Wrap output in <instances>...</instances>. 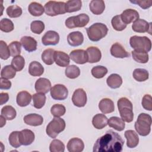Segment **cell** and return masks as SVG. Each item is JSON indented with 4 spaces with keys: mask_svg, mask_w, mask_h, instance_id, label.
I'll list each match as a JSON object with an SVG mask.
<instances>
[{
    "mask_svg": "<svg viewBox=\"0 0 152 152\" xmlns=\"http://www.w3.org/2000/svg\"><path fill=\"white\" fill-rule=\"evenodd\" d=\"M107 125L118 131H123L125 127L124 121L121 118L117 116L110 117L109 119H108Z\"/></svg>",
    "mask_w": 152,
    "mask_h": 152,
    "instance_id": "30",
    "label": "cell"
},
{
    "mask_svg": "<svg viewBox=\"0 0 152 152\" xmlns=\"http://www.w3.org/2000/svg\"><path fill=\"white\" fill-rule=\"evenodd\" d=\"M14 28V26L12 21L7 18H4L0 21V29L1 31L9 33L12 31Z\"/></svg>",
    "mask_w": 152,
    "mask_h": 152,
    "instance_id": "44",
    "label": "cell"
},
{
    "mask_svg": "<svg viewBox=\"0 0 152 152\" xmlns=\"http://www.w3.org/2000/svg\"><path fill=\"white\" fill-rule=\"evenodd\" d=\"M130 46L135 50L149 52L151 49V41L146 36H133L129 39Z\"/></svg>",
    "mask_w": 152,
    "mask_h": 152,
    "instance_id": "7",
    "label": "cell"
},
{
    "mask_svg": "<svg viewBox=\"0 0 152 152\" xmlns=\"http://www.w3.org/2000/svg\"><path fill=\"white\" fill-rule=\"evenodd\" d=\"M33 101V106L36 109H41L45 105L46 102V96L43 93H37L32 96Z\"/></svg>",
    "mask_w": 152,
    "mask_h": 152,
    "instance_id": "37",
    "label": "cell"
},
{
    "mask_svg": "<svg viewBox=\"0 0 152 152\" xmlns=\"http://www.w3.org/2000/svg\"><path fill=\"white\" fill-rule=\"evenodd\" d=\"M9 99V95L7 93H1L0 94V104L2 105L6 103Z\"/></svg>",
    "mask_w": 152,
    "mask_h": 152,
    "instance_id": "55",
    "label": "cell"
},
{
    "mask_svg": "<svg viewBox=\"0 0 152 152\" xmlns=\"http://www.w3.org/2000/svg\"><path fill=\"white\" fill-rule=\"evenodd\" d=\"M89 8L93 14L100 15L105 9V4L102 0H92L90 3Z\"/></svg>",
    "mask_w": 152,
    "mask_h": 152,
    "instance_id": "28",
    "label": "cell"
},
{
    "mask_svg": "<svg viewBox=\"0 0 152 152\" xmlns=\"http://www.w3.org/2000/svg\"><path fill=\"white\" fill-rule=\"evenodd\" d=\"M11 56L15 57L20 55L21 50V43L18 41H13L8 45Z\"/></svg>",
    "mask_w": 152,
    "mask_h": 152,
    "instance_id": "47",
    "label": "cell"
},
{
    "mask_svg": "<svg viewBox=\"0 0 152 152\" xmlns=\"http://www.w3.org/2000/svg\"><path fill=\"white\" fill-rule=\"evenodd\" d=\"M111 24L113 28L116 31H122L126 27V24L124 23L121 20V15L114 16L111 20Z\"/></svg>",
    "mask_w": 152,
    "mask_h": 152,
    "instance_id": "42",
    "label": "cell"
},
{
    "mask_svg": "<svg viewBox=\"0 0 152 152\" xmlns=\"http://www.w3.org/2000/svg\"><path fill=\"white\" fill-rule=\"evenodd\" d=\"M20 43L26 50L28 52H33L37 49V41L31 36H23L21 38Z\"/></svg>",
    "mask_w": 152,
    "mask_h": 152,
    "instance_id": "22",
    "label": "cell"
},
{
    "mask_svg": "<svg viewBox=\"0 0 152 152\" xmlns=\"http://www.w3.org/2000/svg\"><path fill=\"white\" fill-rule=\"evenodd\" d=\"M11 65L16 71H21L24 67L25 59L21 55L16 56L12 58L11 61Z\"/></svg>",
    "mask_w": 152,
    "mask_h": 152,
    "instance_id": "41",
    "label": "cell"
},
{
    "mask_svg": "<svg viewBox=\"0 0 152 152\" xmlns=\"http://www.w3.org/2000/svg\"><path fill=\"white\" fill-rule=\"evenodd\" d=\"M86 52L88 56V61L89 63H96L100 61L102 58V53L99 48L94 46L88 47Z\"/></svg>",
    "mask_w": 152,
    "mask_h": 152,
    "instance_id": "21",
    "label": "cell"
},
{
    "mask_svg": "<svg viewBox=\"0 0 152 152\" xmlns=\"http://www.w3.org/2000/svg\"><path fill=\"white\" fill-rule=\"evenodd\" d=\"M24 122L27 125L37 126L41 125L43 122V117L36 113H30L24 117Z\"/></svg>",
    "mask_w": 152,
    "mask_h": 152,
    "instance_id": "24",
    "label": "cell"
},
{
    "mask_svg": "<svg viewBox=\"0 0 152 152\" xmlns=\"http://www.w3.org/2000/svg\"><path fill=\"white\" fill-rule=\"evenodd\" d=\"M69 58L78 64H84L88 61L87 52L83 49L73 50L69 53Z\"/></svg>",
    "mask_w": 152,
    "mask_h": 152,
    "instance_id": "12",
    "label": "cell"
},
{
    "mask_svg": "<svg viewBox=\"0 0 152 152\" xmlns=\"http://www.w3.org/2000/svg\"><path fill=\"white\" fill-rule=\"evenodd\" d=\"M28 10L31 15L35 17L42 15L45 11L44 7L42 5L37 2H31L28 5Z\"/></svg>",
    "mask_w": 152,
    "mask_h": 152,
    "instance_id": "33",
    "label": "cell"
},
{
    "mask_svg": "<svg viewBox=\"0 0 152 152\" xmlns=\"http://www.w3.org/2000/svg\"><path fill=\"white\" fill-rule=\"evenodd\" d=\"M50 96L54 100H64L68 95L67 88L63 84H58L53 86L50 89Z\"/></svg>",
    "mask_w": 152,
    "mask_h": 152,
    "instance_id": "9",
    "label": "cell"
},
{
    "mask_svg": "<svg viewBox=\"0 0 152 152\" xmlns=\"http://www.w3.org/2000/svg\"><path fill=\"white\" fill-rule=\"evenodd\" d=\"M11 87V82L6 78L1 77L0 88L1 90H9Z\"/></svg>",
    "mask_w": 152,
    "mask_h": 152,
    "instance_id": "54",
    "label": "cell"
},
{
    "mask_svg": "<svg viewBox=\"0 0 152 152\" xmlns=\"http://www.w3.org/2000/svg\"><path fill=\"white\" fill-rule=\"evenodd\" d=\"M31 31L35 34H40L45 29V24L40 20H34L30 24Z\"/></svg>",
    "mask_w": 152,
    "mask_h": 152,
    "instance_id": "49",
    "label": "cell"
},
{
    "mask_svg": "<svg viewBox=\"0 0 152 152\" xmlns=\"http://www.w3.org/2000/svg\"><path fill=\"white\" fill-rule=\"evenodd\" d=\"M99 108L103 113L106 114L112 113L115 110L114 103L109 98H104L100 101Z\"/></svg>",
    "mask_w": 152,
    "mask_h": 152,
    "instance_id": "25",
    "label": "cell"
},
{
    "mask_svg": "<svg viewBox=\"0 0 152 152\" xmlns=\"http://www.w3.org/2000/svg\"><path fill=\"white\" fill-rule=\"evenodd\" d=\"M65 75L71 79H75L77 78L80 74V68L75 65H71L66 66L65 71Z\"/></svg>",
    "mask_w": 152,
    "mask_h": 152,
    "instance_id": "39",
    "label": "cell"
},
{
    "mask_svg": "<svg viewBox=\"0 0 152 152\" xmlns=\"http://www.w3.org/2000/svg\"><path fill=\"white\" fill-rule=\"evenodd\" d=\"M65 121L59 117H54L46 126V132L50 138H55L65 128Z\"/></svg>",
    "mask_w": 152,
    "mask_h": 152,
    "instance_id": "5",
    "label": "cell"
},
{
    "mask_svg": "<svg viewBox=\"0 0 152 152\" xmlns=\"http://www.w3.org/2000/svg\"><path fill=\"white\" fill-rule=\"evenodd\" d=\"M66 147L69 152H81L84 150V144L80 138H72L68 142Z\"/></svg>",
    "mask_w": 152,
    "mask_h": 152,
    "instance_id": "18",
    "label": "cell"
},
{
    "mask_svg": "<svg viewBox=\"0 0 152 152\" xmlns=\"http://www.w3.org/2000/svg\"><path fill=\"white\" fill-rule=\"evenodd\" d=\"M65 107L61 104H53L50 109V112L54 117H61L65 113Z\"/></svg>",
    "mask_w": 152,
    "mask_h": 152,
    "instance_id": "50",
    "label": "cell"
},
{
    "mask_svg": "<svg viewBox=\"0 0 152 152\" xmlns=\"http://www.w3.org/2000/svg\"><path fill=\"white\" fill-rule=\"evenodd\" d=\"M143 108L147 110H152V98L151 95L145 94L142 97L141 102Z\"/></svg>",
    "mask_w": 152,
    "mask_h": 152,
    "instance_id": "52",
    "label": "cell"
},
{
    "mask_svg": "<svg viewBox=\"0 0 152 152\" xmlns=\"http://www.w3.org/2000/svg\"><path fill=\"white\" fill-rule=\"evenodd\" d=\"M151 116L147 113H140L135 122L134 127L138 134L141 136L148 135L151 131Z\"/></svg>",
    "mask_w": 152,
    "mask_h": 152,
    "instance_id": "3",
    "label": "cell"
},
{
    "mask_svg": "<svg viewBox=\"0 0 152 152\" xmlns=\"http://www.w3.org/2000/svg\"><path fill=\"white\" fill-rule=\"evenodd\" d=\"M31 100V94L27 91H20L16 98L17 103L21 107H25L28 105Z\"/></svg>",
    "mask_w": 152,
    "mask_h": 152,
    "instance_id": "27",
    "label": "cell"
},
{
    "mask_svg": "<svg viewBox=\"0 0 152 152\" xmlns=\"http://www.w3.org/2000/svg\"><path fill=\"white\" fill-rule=\"evenodd\" d=\"M67 42L71 46H80L84 42L83 34L79 31L71 32L67 36Z\"/></svg>",
    "mask_w": 152,
    "mask_h": 152,
    "instance_id": "20",
    "label": "cell"
},
{
    "mask_svg": "<svg viewBox=\"0 0 152 152\" xmlns=\"http://www.w3.org/2000/svg\"><path fill=\"white\" fill-rule=\"evenodd\" d=\"M20 141L21 145H29L34 140L35 135L34 132L27 129H24L20 131Z\"/></svg>",
    "mask_w": 152,
    "mask_h": 152,
    "instance_id": "19",
    "label": "cell"
},
{
    "mask_svg": "<svg viewBox=\"0 0 152 152\" xmlns=\"http://www.w3.org/2000/svg\"><path fill=\"white\" fill-rule=\"evenodd\" d=\"M28 72L33 77L40 76L44 72V68L40 62L32 61L28 66Z\"/></svg>",
    "mask_w": 152,
    "mask_h": 152,
    "instance_id": "29",
    "label": "cell"
},
{
    "mask_svg": "<svg viewBox=\"0 0 152 152\" xmlns=\"http://www.w3.org/2000/svg\"><path fill=\"white\" fill-rule=\"evenodd\" d=\"M124 140L119 134L109 129L99 138L93 146V152H120L122 150Z\"/></svg>",
    "mask_w": 152,
    "mask_h": 152,
    "instance_id": "1",
    "label": "cell"
},
{
    "mask_svg": "<svg viewBox=\"0 0 152 152\" xmlns=\"http://www.w3.org/2000/svg\"><path fill=\"white\" fill-rule=\"evenodd\" d=\"M7 14L10 18H17L22 14V9L18 5H10L6 10Z\"/></svg>",
    "mask_w": 152,
    "mask_h": 152,
    "instance_id": "43",
    "label": "cell"
},
{
    "mask_svg": "<svg viewBox=\"0 0 152 152\" xmlns=\"http://www.w3.org/2000/svg\"><path fill=\"white\" fill-rule=\"evenodd\" d=\"M54 62L59 66H68L70 62L69 56L64 52L56 50L54 53Z\"/></svg>",
    "mask_w": 152,
    "mask_h": 152,
    "instance_id": "16",
    "label": "cell"
},
{
    "mask_svg": "<svg viewBox=\"0 0 152 152\" xmlns=\"http://www.w3.org/2000/svg\"><path fill=\"white\" fill-rule=\"evenodd\" d=\"M106 83L111 88H118L122 85V79L119 74H112L107 77Z\"/></svg>",
    "mask_w": 152,
    "mask_h": 152,
    "instance_id": "32",
    "label": "cell"
},
{
    "mask_svg": "<svg viewBox=\"0 0 152 152\" xmlns=\"http://www.w3.org/2000/svg\"><path fill=\"white\" fill-rule=\"evenodd\" d=\"M55 51L53 49H45L42 53L41 58L43 62L48 65H52L54 62V53Z\"/></svg>",
    "mask_w": 152,
    "mask_h": 152,
    "instance_id": "35",
    "label": "cell"
},
{
    "mask_svg": "<svg viewBox=\"0 0 152 152\" xmlns=\"http://www.w3.org/2000/svg\"><path fill=\"white\" fill-rule=\"evenodd\" d=\"M92 75L96 78H102L107 73V69L101 65L94 66L91 71Z\"/></svg>",
    "mask_w": 152,
    "mask_h": 152,
    "instance_id": "46",
    "label": "cell"
},
{
    "mask_svg": "<svg viewBox=\"0 0 152 152\" xmlns=\"http://www.w3.org/2000/svg\"><path fill=\"white\" fill-rule=\"evenodd\" d=\"M107 121L108 119L104 114L97 113L93 116L92 124L95 128L101 129L107 125Z\"/></svg>",
    "mask_w": 152,
    "mask_h": 152,
    "instance_id": "26",
    "label": "cell"
},
{
    "mask_svg": "<svg viewBox=\"0 0 152 152\" xmlns=\"http://www.w3.org/2000/svg\"><path fill=\"white\" fill-rule=\"evenodd\" d=\"M1 115H2L4 118H6L7 120H12L14 119L17 115V112L15 109L10 105L5 106L1 109Z\"/></svg>",
    "mask_w": 152,
    "mask_h": 152,
    "instance_id": "36",
    "label": "cell"
},
{
    "mask_svg": "<svg viewBox=\"0 0 152 152\" xmlns=\"http://www.w3.org/2000/svg\"><path fill=\"white\" fill-rule=\"evenodd\" d=\"M16 74V70L11 65H5L1 71V77L6 79H12Z\"/></svg>",
    "mask_w": 152,
    "mask_h": 152,
    "instance_id": "40",
    "label": "cell"
},
{
    "mask_svg": "<svg viewBox=\"0 0 152 152\" xmlns=\"http://www.w3.org/2000/svg\"><path fill=\"white\" fill-rule=\"evenodd\" d=\"M87 98L86 91L81 88L76 89L72 96V102L77 107H84L87 103Z\"/></svg>",
    "mask_w": 152,
    "mask_h": 152,
    "instance_id": "10",
    "label": "cell"
},
{
    "mask_svg": "<svg viewBox=\"0 0 152 152\" xmlns=\"http://www.w3.org/2000/svg\"><path fill=\"white\" fill-rule=\"evenodd\" d=\"M117 104L121 119L126 122H132L134 119V113L131 102L126 97H121L118 100Z\"/></svg>",
    "mask_w": 152,
    "mask_h": 152,
    "instance_id": "2",
    "label": "cell"
},
{
    "mask_svg": "<svg viewBox=\"0 0 152 152\" xmlns=\"http://www.w3.org/2000/svg\"><path fill=\"white\" fill-rule=\"evenodd\" d=\"M0 118H1V125H0V127L2 128L4 126V125H5L6 124V118H4L2 115H1L0 116Z\"/></svg>",
    "mask_w": 152,
    "mask_h": 152,
    "instance_id": "56",
    "label": "cell"
},
{
    "mask_svg": "<svg viewBox=\"0 0 152 152\" xmlns=\"http://www.w3.org/2000/svg\"><path fill=\"white\" fill-rule=\"evenodd\" d=\"M20 131H12L9 135L8 140L10 145L14 148H18L21 145L20 141Z\"/></svg>",
    "mask_w": 152,
    "mask_h": 152,
    "instance_id": "48",
    "label": "cell"
},
{
    "mask_svg": "<svg viewBox=\"0 0 152 152\" xmlns=\"http://www.w3.org/2000/svg\"><path fill=\"white\" fill-rule=\"evenodd\" d=\"M126 139V145L128 147L132 148L136 147L139 143V137L138 134L133 130H127L124 134Z\"/></svg>",
    "mask_w": 152,
    "mask_h": 152,
    "instance_id": "23",
    "label": "cell"
},
{
    "mask_svg": "<svg viewBox=\"0 0 152 152\" xmlns=\"http://www.w3.org/2000/svg\"><path fill=\"white\" fill-rule=\"evenodd\" d=\"M89 39L93 42H98L105 37L108 32L107 26L102 23H96L86 29Z\"/></svg>",
    "mask_w": 152,
    "mask_h": 152,
    "instance_id": "4",
    "label": "cell"
},
{
    "mask_svg": "<svg viewBox=\"0 0 152 152\" xmlns=\"http://www.w3.org/2000/svg\"><path fill=\"white\" fill-rule=\"evenodd\" d=\"M151 23H148L145 20L138 18L133 22V24H132V28L135 32H148L150 34H151Z\"/></svg>",
    "mask_w": 152,
    "mask_h": 152,
    "instance_id": "11",
    "label": "cell"
},
{
    "mask_svg": "<svg viewBox=\"0 0 152 152\" xmlns=\"http://www.w3.org/2000/svg\"><path fill=\"white\" fill-rule=\"evenodd\" d=\"M89 20V16L86 14L82 13L76 16L68 17L65 20V24L69 29L75 27H83L88 24Z\"/></svg>",
    "mask_w": 152,
    "mask_h": 152,
    "instance_id": "8",
    "label": "cell"
},
{
    "mask_svg": "<svg viewBox=\"0 0 152 152\" xmlns=\"http://www.w3.org/2000/svg\"><path fill=\"white\" fill-rule=\"evenodd\" d=\"M34 87L37 93L46 94L51 89V83L48 78H40L36 81Z\"/></svg>",
    "mask_w": 152,
    "mask_h": 152,
    "instance_id": "15",
    "label": "cell"
},
{
    "mask_svg": "<svg viewBox=\"0 0 152 152\" xmlns=\"http://www.w3.org/2000/svg\"><path fill=\"white\" fill-rule=\"evenodd\" d=\"M110 53L115 58H124L129 56V53L125 49L124 46L119 43H115L110 48Z\"/></svg>",
    "mask_w": 152,
    "mask_h": 152,
    "instance_id": "17",
    "label": "cell"
},
{
    "mask_svg": "<svg viewBox=\"0 0 152 152\" xmlns=\"http://www.w3.org/2000/svg\"><path fill=\"white\" fill-rule=\"evenodd\" d=\"M11 56L10 49L7 43L3 41H0V57L2 59L7 60Z\"/></svg>",
    "mask_w": 152,
    "mask_h": 152,
    "instance_id": "51",
    "label": "cell"
},
{
    "mask_svg": "<svg viewBox=\"0 0 152 152\" xmlns=\"http://www.w3.org/2000/svg\"><path fill=\"white\" fill-rule=\"evenodd\" d=\"M59 42V34L53 30H49L45 33L42 37V42L45 46L56 45Z\"/></svg>",
    "mask_w": 152,
    "mask_h": 152,
    "instance_id": "13",
    "label": "cell"
},
{
    "mask_svg": "<svg viewBox=\"0 0 152 152\" xmlns=\"http://www.w3.org/2000/svg\"><path fill=\"white\" fill-rule=\"evenodd\" d=\"M44 9L45 13L51 17L66 12V4L62 1H49L45 4Z\"/></svg>",
    "mask_w": 152,
    "mask_h": 152,
    "instance_id": "6",
    "label": "cell"
},
{
    "mask_svg": "<svg viewBox=\"0 0 152 152\" xmlns=\"http://www.w3.org/2000/svg\"><path fill=\"white\" fill-rule=\"evenodd\" d=\"M130 2L139 5L144 10L150 8L152 5L151 0H134L130 1Z\"/></svg>",
    "mask_w": 152,
    "mask_h": 152,
    "instance_id": "53",
    "label": "cell"
},
{
    "mask_svg": "<svg viewBox=\"0 0 152 152\" xmlns=\"http://www.w3.org/2000/svg\"><path fill=\"white\" fill-rule=\"evenodd\" d=\"M49 150L50 152H64L65 145L61 140L55 139L50 144Z\"/></svg>",
    "mask_w": 152,
    "mask_h": 152,
    "instance_id": "45",
    "label": "cell"
},
{
    "mask_svg": "<svg viewBox=\"0 0 152 152\" xmlns=\"http://www.w3.org/2000/svg\"><path fill=\"white\" fill-rule=\"evenodd\" d=\"M139 17L140 15L138 11L134 9H126L121 14L122 21L126 25L135 21L139 18Z\"/></svg>",
    "mask_w": 152,
    "mask_h": 152,
    "instance_id": "14",
    "label": "cell"
},
{
    "mask_svg": "<svg viewBox=\"0 0 152 152\" xmlns=\"http://www.w3.org/2000/svg\"><path fill=\"white\" fill-rule=\"evenodd\" d=\"M66 12H73L78 11L82 7L81 0H69L65 2Z\"/></svg>",
    "mask_w": 152,
    "mask_h": 152,
    "instance_id": "38",
    "label": "cell"
},
{
    "mask_svg": "<svg viewBox=\"0 0 152 152\" xmlns=\"http://www.w3.org/2000/svg\"><path fill=\"white\" fill-rule=\"evenodd\" d=\"M131 54L133 59L138 63L145 64L149 60L148 54L147 52L140 50H134L131 52Z\"/></svg>",
    "mask_w": 152,
    "mask_h": 152,
    "instance_id": "31",
    "label": "cell"
},
{
    "mask_svg": "<svg viewBox=\"0 0 152 152\" xmlns=\"http://www.w3.org/2000/svg\"><path fill=\"white\" fill-rule=\"evenodd\" d=\"M134 78L139 82L144 81L148 79L149 74L148 72L143 68H136L134 69L132 73Z\"/></svg>",
    "mask_w": 152,
    "mask_h": 152,
    "instance_id": "34",
    "label": "cell"
}]
</instances>
